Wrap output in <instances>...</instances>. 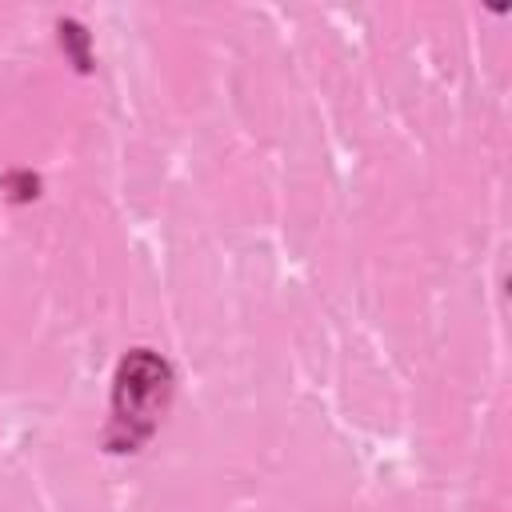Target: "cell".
<instances>
[{
	"label": "cell",
	"instance_id": "cell-2",
	"mask_svg": "<svg viewBox=\"0 0 512 512\" xmlns=\"http://www.w3.org/2000/svg\"><path fill=\"white\" fill-rule=\"evenodd\" d=\"M56 40L76 72H92V32H84L80 20H56Z\"/></svg>",
	"mask_w": 512,
	"mask_h": 512
},
{
	"label": "cell",
	"instance_id": "cell-1",
	"mask_svg": "<svg viewBox=\"0 0 512 512\" xmlns=\"http://www.w3.org/2000/svg\"><path fill=\"white\" fill-rule=\"evenodd\" d=\"M172 364L152 352V348H128L116 364V376H112V416H108V428H104V448L108 452H140L168 404H172Z\"/></svg>",
	"mask_w": 512,
	"mask_h": 512
},
{
	"label": "cell",
	"instance_id": "cell-3",
	"mask_svg": "<svg viewBox=\"0 0 512 512\" xmlns=\"http://www.w3.org/2000/svg\"><path fill=\"white\" fill-rule=\"evenodd\" d=\"M0 188L8 192L12 204H28V200L40 196V176H32L28 168H20V172H8V176L0 180Z\"/></svg>",
	"mask_w": 512,
	"mask_h": 512
}]
</instances>
